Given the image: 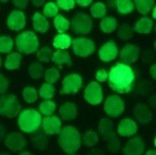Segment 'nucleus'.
Instances as JSON below:
<instances>
[{
	"mask_svg": "<svg viewBox=\"0 0 156 155\" xmlns=\"http://www.w3.org/2000/svg\"><path fill=\"white\" fill-rule=\"evenodd\" d=\"M134 74L128 65L118 63L110 69L108 85L111 89L120 94L128 93L133 89Z\"/></svg>",
	"mask_w": 156,
	"mask_h": 155,
	"instance_id": "f257e3e1",
	"label": "nucleus"
},
{
	"mask_svg": "<svg viewBox=\"0 0 156 155\" xmlns=\"http://www.w3.org/2000/svg\"><path fill=\"white\" fill-rule=\"evenodd\" d=\"M58 134V142L65 153H72L79 150L81 147L80 134L74 126H65Z\"/></svg>",
	"mask_w": 156,
	"mask_h": 155,
	"instance_id": "f03ea898",
	"label": "nucleus"
},
{
	"mask_svg": "<svg viewBox=\"0 0 156 155\" xmlns=\"http://www.w3.org/2000/svg\"><path fill=\"white\" fill-rule=\"evenodd\" d=\"M41 123V115L35 109L22 111L18 119V125L22 131L33 133L36 131Z\"/></svg>",
	"mask_w": 156,
	"mask_h": 155,
	"instance_id": "7ed1b4c3",
	"label": "nucleus"
},
{
	"mask_svg": "<svg viewBox=\"0 0 156 155\" xmlns=\"http://www.w3.org/2000/svg\"><path fill=\"white\" fill-rule=\"evenodd\" d=\"M16 44L18 51L26 55L34 53L39 48L37 37L31 31H24L16 36Z\"/></svg>",
	"mask_w": 156,
	"mask_h": 155,
	"instance_id": "20e7f679",
	"label": "nucleus"
},
{
	"mask_svg": "<svg viewBox=\"0 0 156 155\" xmlns=\"http://www.w3.org/2000/svg\"><path fill=\"white\" fill-rule=\"evenodd\" d=\"M20 110V105L14 95L0 96V115L7 118H14Z\"/></svg>",
	"mask_w": 156,
	"mask_h": 155,
	"instance_id": "39448f33",
	"label": "nucleus"
},
{
	"mask_svg": "<svg viewBox=\"0 0 156 155\" xmlns=\"http://www.w3.org/2000/svg\"><path fill=\"white\" fill-rule=\"evenodd\" d=\"M72 29L78 34H88L93 28V20L85 12H78L72 19Z\"/></svg>",
	"mask_w": 156,
	"mask_h": 155,
	"instance_id": "423d86ee",
	"label": "nucleus"
},
{
	"mask_svg": "<svg viewBox=\"0 0 156 155\" xmlns=\"http://www.w3.org/2000/svg\"><path fill=\"white\" fill-rule=\"evenodd\" d=\"M72 46L75 55L83 58L91 55L96 51L94 42L88 38H75L72 41Z\"/></svg>",
	"mask_w": 156,
	"mask_h": 155,
	"instance_id": "0eeeda50",
	"label": "nucleus"
},
{
	"mask_svg": "<svg viewBox=\"0 0 156 155\" xmlns=\"http://www.w3.org/2000/svg\"><path fill=\"white\" fill-rule=\"evenodd\" d=\"M104 110L111 117H118L124 110V102L118 96H109L104 104Z\"/></svg>",
	"mask_w": 156,
	"mask_h": 155,
	"instance_id": "6e6552de",
	"label": "nucleus"
},
{
	"mask_svg": "<svg viewBox=\"0 0 156 155\" xmlns=\"http://www.w3.org/2000/svg\"><path fill=\"white\" fill-rule=\"evenodd\" d=\"M84 98L89 104H100L103 99V90L100 85L96 82H90L85 90Z\"/></svg>",
	"mask_w": 156,
	"mask_h": 155,
	"instance_id": "1a4fd4ad",
	"label": "nucleus"
},
{
	"mask_svg": "<svg viewBox=\"0 0 156 155\" xmlns=\"http://www.w3.org/2000/svg\"><path fill=\"white\" fill-rule=\"evenodd\" d=\"M83 85V79L78 74H71L62 81V90L65 94H76Z\"/></svg>",
	"mask_w": 156,
	"mask_h": 155,
	"instance_id": "9d476101",
	"label": "nucleus"
},
{
	"mask_svg": "<svg viewBox=\"0 0 156 155\" xmlns=\"http://www.w3.org/2000/svg\"><path fill=\"white\" fill-rule=\"evenodd\" d=\"M5 145L7 148L12 152L22 150L27 146V140L23 134L19 132H12L6 136Z\"/></svg>",
	"mask_w": 156,
	"mask_h": 155,
	"instance_id": "9b49d317",
	"label": "nucleus"
},
{
	"mask_svg": "<svg viewBox=\"0 0 156 155\" xmlns=\"http://www.w3.org/2000/svg\"><path fill=\"white\" fill-rule=\"evenodd\" d=\"M7 26L11 30L19 31L26 25V17L22 11L14 10L7 18Z\"/></svg>",
	"mask_w": 156,
	"mask_h": 155,
	"instance_id": "f8f14e48",
	"label": "nucleus"
},
{
	"mask_svg": "<svg viewBox=\"0 0 156 155\" xmlns=\"http://www.w3.org/2000/svg\"><path fill=\"white\" fill-rule=\"evenodd\" d=\"M144 152V143L140 136L130 139L123 149L124 155H142Z\"/></svg>",
	"mask_w": 156,
	"mask_h": 155,
	"instance_id": "ddd939ff",
	"label": "nucleus"
},
{
	"mask_svg": "<svg viewBox=\"0 0 156 155\" xmlns=\"http://www.w3.org/2000/svg\"><path fill=\"white\" fill-rule=\"evenodd\" d=\"M43 128L47 134H58L62 130L61 119L56 116H47L43 119Z\"/></svg>",
	"mask_w": 156,
	"mask_h": 155,
	"instance_id": "4468645a",
	"label": "nucleus"
},
{
	"mask_svg": "<svg viewBox=\"0 0 156 155\" xmlns=\"http://www.w3.org/2000/svg\"><path fill=\"white\" fill-rule=\"evenodd\" d=\"M118 48L114 41H110L105 44L99 51V55L103 62H110L117 57Z\"/></svg>",
	"mask_w": 156,
	"mask_h": 155,
	"instance_id": "2eb2a0df",
	"label": "nucleus"
},
{
	"mask_svg": "<svg viewBox=\"0 0 156 155\" xmlns=\"http://www.w3.org/2000/svg\"><path fill=\"white\" fill-rule=\"evenodd\" d=\"M139 48L136 45L127 44L120 51V58L125 64H133L138 59Z\"/></svg>",
	"mask_w": 156,
	"mask_h": 155,
	"instance_id": "dca6fc26",
	"label": "nucleus"
},
{
	"mask_svg": "<svg viewBox=\"0 0 156 155\" xmlns=\"http://www.w3.org/2000/svg\"><path fill=\"white\" fill-rule=\"evenodd\" d=\"M134 118L141 123H148L151 120L152 114L150 109L146 105L137 103L134 109Z\"/></svg>",
	"mask_w": 156,
	"mask_h": 155,
	"instance_id": "f3484780",
	"label": "nucleus"
},
{
	"mask_svg": "<svg viewBox=\"0 0 156 155\" xmlns=\"http://www.w3.org/2000/svg\"><path fill=\"white\" fill-rule=\"evenodd\" d=\"M137 131V126L134 121L130 119H124L120 121L117 132L122 136H130L135 134Z\"/></svg>",
	"mask_w": 156,
	"mask_h": 155,
	"instance_id": "a211bd4d",
	"label": "nucleus"
},
{
	"mask_svg": "<svg viewBox=\"0 0 156 155\" xmlns=\"http://www.w3.org/2000/svg\"><path fill=\"white\" fill-rule=\"evenodd\" d=\"M61 116L65 120L74 119L77 116V106L71 102H66L59 109Z\"/></svg>",
	"mask_w": 156,
	"mask_h": 155,
	"instance_id": "6ab92c4d",
	"label": "nucleus"
},
{
	"mask_svg": "<svg viewBox=\"0 0 156 155\" xmlns=\"http://www.w3.org/2000/svg\"><path fill=\"white\" fill-rule=\"evenodd\" d=\"M34 29L39 33H45L49 28V23L43 15L36 12L32 17Z\"/></svg>",
	"mask_w": 156,
	"mask_h": 155,
	"instance_id": "aec40b11",
	"label": "nucleus"
},
{
	"mask_svg": "<svg viewBox=\"0 0 156 155\" xmlns=\"http://www.w3.org/2000/svg\"><path fill=\"white\" fill-rule=\"evenodd\" d=\"M153 21L147 16L141 17L135 24L134 30L139 33H149L152 29Z\"/></svg>",
	"mask_w": 156,
	"mask_h": 155,
	"instance_id": "412c9836",
	"label": "nucleus"
},
{
	"mask_svg": "<svg viewBox=\"0 0 156 155\" xmlns=\"http://www.w3.org/2000/svg\"><path fill=\"white\" fill-rule=\"evenodd\" d=\"M21 61H22V56L20 54L14 52V53L9 54L6 57L5 62V68L8 70H15L20 68Z\"/></svg>",
	"mask_w": 156,
	"mask_h": 155,
	"instance_id": "4be33fe9",
	"label": "nucleus"
},
{
	"mask_svg": "<svg viewBox=\"0 0 156 155\" xmlns=\"http://www.w3.org/2000/svg\"><path fill=\"white\" fill-rule=\"evenodd\" d=\"M52 62L56 65H71V57L69 52L64 50H58L53 54Z\"/></svg>",
	"mask_w": 156,
	"mask_h": 155,
	"instance_id": "5701e85b",
	"label": "nucleus"
},
{
	"mask_svg": "<svg viewBox=\"0 0 156 155\" xmlns=\"http://www.w3.org/2000/svg\"><path fill=\"white\" fill-rule=\"evenodd\" d=\"M117 21L114 17L107 16L105 17L100 23V29L103 32L110 33L117 29Z\"/></svg>",
	"mask_w": 156,
	"mask_h": 155,
	"instance_id": "b1692460",
	"label": "nucleus"
},
{
	"mask_svg": "<svg viewBox=\"0 0 156 155\" xmlns=\"http://www.w3.org/2000/svg\"><path fill=\"white\" fill-rule=\"evenodd\" d=\"M72 43L70 36L67 34H58L54 40L53 45L55 48L60 50L69 48Z\"/></svg>",
	"mask_w": 156,
	"mask_h": 155,
	"instance_id": "393cba45",
	"label": "nucleus"
},
{
	"mask_svg": "<svg viewBox=\"0 0 156 155\" xmlns=\"http://www.w3.org/2000/svg\"><path fill=\"white\" fill-rule=\"evenodd\" d=\"M106 140V145L108 147L109 150L112 153H117L120 149V142L117 137V134L113 132L108 135L107 136L104 137Z\"/></svg>",
	"mask_w": 156,
	"mask_h": 155,
	"instance_id": "a878e982",
	"label": "nucleus"
},
{
	"mask_svg": "<svg viewBox=\"0 0 156 155\" xmlns=\"http://www.w3.org/2000/svg\"><path fill=\"white\" fill-rule=\"evenodd\" d=\"M113 124L108 118H103L100 120L98 124V129L104 137L107 136L113 132Z\"/></svg>",
	"mask_w": 156,
	"mask_h": 155,
	"instance_id": "bb28decb",
	"label": "nucleus"
},
{
	"mask_svg": "<svg viewBox=\"0 0 156 155\" xmlns=\"http://www.w3.org/2000/svg\"><path fill=\"white\" fill-rule=\"evenodd\" d=\"M53 22L56 30L61 34H63V33L67 31L69 27V25H70L69 21L62 15L56 16L55 17V19H54Z\"/></svg>",
	"mask_w": 156,
	"mask_h": 155,
	"instance_id": "cd10ccee",
	"label": "nucleus"
},
{
	"mask_svg": "<svg viewBox=\"0 0 156 155\" xmlns=\"http://www.w3.org/2000/svg\"><path fill=\"white\" fill-rule=\"evenodd\" d=\"M117 11L120 14H129L134 9V5L132 1L130 0H118L117 1Z\"/></svg>",
	"mask_w": 156,
	"mask_h": 155,
	"instance_id": "c85d7f7f",
	"label": "nucleus"
},
{
	"mask_svg": "<svg viewBox=\"0 0 156 155\" xmlns=\"http://www.w3.org/2000/svg\"><path fill=\"white\" fill-rule=\"evenodd\" d=\"M135 3L137 11L141 14L147 15L152 9L154 2L153 0H136Z\"/></svg>",
	"mask_w": 156,
	"mask_h": 155,
	"instance_id": "c756f323",
	"label": "nucleus"
},
{
	"mask_svg": "<svg viewBox=\"0 0 156 155\" xmlns=\"http://www.w3.org/2000/svg\"><path fill=\"white\" fill-rule=\"evenodd\" d=\"M28 73L33 79H39L43 76L44 67L38 62H34L28 68Z\"/></svg>",
	"mask_w": 156,
	"mask_h": 155,
	"instance_id": "7c9ffc66",
	"label": "nucleus"
},
{
	"mask_svg": "<svg viewBox=\"0 0 156 155\" xmlns=\"http://www.w3.org/2000/svg\"><path fill=\"white\" fill-rule=\"evenodd\" d=\"M13 41L10 37L1 36L0 37V53H10L13 48Z\"/></svg>",
	"mask_w": 156,
	"mask_h": 155,
	"instance_id": "2f4dec72",
	"label": "nucleus"
},
{
	"mask_svg": "<svg viewBox=\"0 0 156 155\" xmlns=\"http://www.w3.org/2000/svg\"><path fill=\"white\" fill-rule=\"evenodd\" d=\"M56 109V105L52 101H44L41 103L39 106L40 113L47 116H50Z\"/></svg>",
	"mask_w": 156,
	"mask_h": 155,
	"instance_id": "473e14b6",
	"label": "nucleus"
},
{
	"mask_svg": "<svg viewBox=\"0 0 156 155\" xmlns=\"http://www.w3.org/2000/svg\"><path fill=\"white\" fill-rule=\"evenodd\" d=\"M40 96L44 99H50L55 96V88L51 84H43L40 89Z\"/></svg>",
	"mask_w": 156,
	"mask_h": 155,
	"instance_id": "72a5a7b5",
	"label": "nucleus"
},
{
	"mask_svg": "<svg viewBox=\"0 0 156 155\" xmlns=\"http://www.w3.org/2000/svg\"><path fill=\"white\" fill-rule=\"evenodd\" d=\"M37 92L34 88L27 87L23 91V98L27 103H34L37 100Z\"/></svg>",
	"mask_w": 156,
	"mask_h": 155,
	"instance_id": "f704fd0d",
	"label": "nucleus"
},
{
	"mask_svg": "<svg viewBox=\"0 0 156 155\" xmlns=\"http://www.w3.org/2000/svg\"><path fill=\"white\" fill-rule=\"evenodd\" d=\"M98 141H99V138H98L97 133L93 130H88L83 135V142L87 147H93L98 143Z\"/></svg>",
	"mask_w": 156,
	"mask_h": 155,
	"instance_id": "c9c22d12",
	"label": "nucleus"
},
{
	"mask_svg": "<svg viewBox=\"0 0 156 155\" xmlns=\"http://www.w3.org/2000/svg\"><path fill=\"white\" fill-rule=\"evenodd\" d=\"M90 12L95 18H101V17L104 16L105 14L106 13L105 4L101 2H98L93 4V6L90 8Z\"/></svg>",
	"mask_w": 156,
	"mask_h": 155,
	"instance_id": "e433bc0d",
	"label": "nucleus"
},
{
	"mask_svg": "<svg viewBox=\"0 0 156 155\" xmlns=\"http://www.w3.org/2000/svg\"><path fill=\"white\" fill-rule=\"evenodd\" d=\"M118 37L123 40H129L134 35L133 30L128 24H123L118 30Z\"/></svg>",
	"mask_w": 156,
	"mask_h": 155,
	"instance_id": "4c0bfd02",
	"label": "nucleus"
},
{
	"mask_svg": "<svg viewBox=\"0 0 156 155\" xmlns=\"http://www.w3.org/2000/svg\"><path fill=\"white\" fill-rule=\"evenodd\" d=\"M44 78L46 82L49 83H55L60 78V74L55 68H51L45 72Z\"/></svg>",
	"mask_w": 156,
	"mask_h": 155,
	"instance_id": "58836bf2",
	"label": "nucleus"
},
{
	"mask_svg": "<svg viewBox=\"0 0 156 155\" xmlns=\"http://www.w3.org/2000/svg\"><path fill=\"white\" fill-rule=\"evenodd\" d=\"M48 139L43 135H39L33 139V144L38 150H45L48 147Z\"/></svg>",
	"mask_w": 156,
	"mask_h": 155,
	"instance_id": "ea45409f",
	"label": "nucleus"
},
{
	"mask_svg": "<svg viewBox=\"0 0 156 155\" xmlns=\"http://www.w3.org/2000/svg\"><path fill=\"white\" fill-rule=\"evenodd\" d=\"M51 54V49L50 48H48V47H44V48H42L41 49L37 51V57L40 62H48L50 59Z\"/></svg>",
	"mask_w": 156,
	"mask_h": 155,
	"instance_id": "a19ab883",
	"label": "nucleus"
},
{
	"mask_svg": "<svg viewBox=\"0 0 156 155\" xmlns=\"http://www.w3.org/2000/svg\"><path fill=\"white\" fill-rule=\"evenodd\" d=\"M58 13V8L56 5V4L54 2H48L44 5V14L48 17L55 16Z\"/></svg>",
	"mask_w": 156,
	"mask_h": 155,
	"instance_id": "79ce46f5",
	"label": "nucleus"
},
{
	"mask_svg": "<svg viewBox=\"0 0 156 155\" xmlns=\"http://www.w3.org/2000/svg\"><path fill=\"white\" fill-rule=\"evenodd\" d=\"M58 5L60 8L66 11H69L75 8L76 2L73 0H58Z\"/></svg>",
	"mask_w": 156,
	"mask_h": 155,
	"instance_id": "37998d69",
	"label": "nucleus"
},
{
	"mask_svg": "<svg viewBox=\"0 0 156 155\" xmlns=\"http://www.w3.org/2000/svg\"><path fill=\"white\" fill-rule=\"evenodd\" d=\"M9 89V82L2 74L0 73V95H3Z\"/></svg>",
	"mask_w": 156,
	"mask_h": 155,
	"instance_id": "c03bdc74",
	"label": "nucleus"
},
{
	"mask_svg": "<svg viewBox=\"0 0 156 155\" xmlns=\"http://www.w3.org/2000/svg\"><path fill=\"white\" fill-rule=\"evenodd\" d=\"M96 78L99 82H105L106 79L108 78V74H107V72L104 69H100V70H99L96 72Z\"/></svg>",
	"mask_w": 156,
	"mask_h": 155,
	"instance_id": "a18cd8bd",
	"label": "nucleus"
},
{
	"mask_svg": "<svg viewBox=\"0 0 156 155\" xmlns=\"http://www.w3.org/2000/svg\"><path fill=\"white\" fill-rule=\"evenodd\" d=\"M13 4L16 8L24 9L28 5V2L27 0H15L13 1Z\"/></svg>",
	"mask_w": 156,
	"mask_h": 155,
	"instance_id": "49530a36",
	"label": "nucleus"
},
{
	"mask_svg": "<svg viewBox=\"0 0 156 155\" xmlns=\"http://www.w3.org/2000/svg\"><path fill=\"white\" fill-rule=\"evenodd\" d=\"M77 3L81 6H88L92 3V0H77Z\"/></svg>",
	"mask_w": 156,
	"mask_h": 155,
	"instance_id": "de8ad7c7",
	"label": "nucleus"
},
{
	"mask_svg": "<svg viewBox=\"0 0 156 155\" xmlns=\"http://www.w3.org/2000/svg\"><path fill=\"white\" fill-rule=\"evenodd\" d=\"M150 74H151L152 79H156V65H151V68H150Z\"/></svg>",
	"mask_w": 156,
	"mask_h": 155,
	"instance_id": "09e8293b",
	"label": "nucleus"
},
{
	"mask_svg": "<svg viewBox=\"0 0 156 155\" xmlns=\"http://www.w3.org/2000/svg\"><path fill=\"white\" fill-rule=\"evenodd\" d=\"M32 2L34 3V5L37 7H41L43 5L44 2H45L44 0H33Z\"/></svg>",
	"mask_w": 156,
	"mask_h": 155,
	"instance_id": "8fccbe9b",
	"label": "nucleus"
},
{
	"mask_svg": "<svg viewBox=\"0 0 156 155\" xmlns=\"http://www.w3.org/2000/svg\"><path fill=\"white\" fill-rule=\"evenodd\" d=\"M5 135V129L3 126L0 125V140L4 138Z\"/></svg>",
	"mask_w": 156,
	"mask_h": 155,
	"instance_id": "3c124183",
	"label": "nucleus"
},
{
	"mask_svg": "<svg viewBox=\"0 0 156 155\" xmlns=\"http://www.w3.org/2000/svg\"><path fill=\"white\" fill-rule=\"evenodd\" d=\"M145 155H156V151L154 150H150L145 153Z\"/></svg>",
	"mask_w": 156,
	"mask_h": 155,
	"instance_id": "603ef678",
	"label": "nucleus"
},
{
	"mask_svg": "<svg viewBox=\"0 0 156 155\" xmlns=\"http://www.w3.org/2000/svg\"><path fill=\"white\" fill-rule=\"evenodd\" d=\"M19 155H32L29 151L27 150H24V151H22Z\"/></svg>",
	"mask_w": 156,
	"mask_h": 155,
	"instance_id": "864d4df0",
	"label": "nucleus"
},
{
	"mask_svg": "<svg viewBox=\"0 0 156 155\" xmlns=\"http://www.w3.org/2000/svg\"><path fill=\"white\" fill-rule=\"evenodd\" d=\"M152 17L154 19H156V7L154 6V8L153 9L152 11Z\"/></svg>",
	"mask_w": 156,
	"mask_h": 155,
	"instance_id": "5fc2aeb1",
	"label": "nucleus"
},
{
	"mask_svg": "<svg viewBox=\"0 0 156 155\" xmlns=\"http://www.w3.org/2000/svg\"><path fill=\"white\" fill-rule=\"evenodd\" d=\"M2 57L0 56V68H2Z\"/></svg>",
	"mask_w": 156,
	"mask_h": 155,
	"instance_id": "6e6d98bb",
	"label": "nucleus"
},
{
	"mask_svg": "<svg viewBox=\"0 0 156 155\" xmlns=\"http://www.w3.org/2000/svg\"><path fill=\"white\" fill-rule=\"evenodd\" d=\"M0 155H9L8 153H0Z\"/></svg>",
	"mask_w": 156,
	"mask_h": 155,
	"instance_id": "4d7b16f0",
	"label": "nucleus"
}]
</instances>
